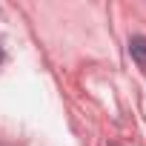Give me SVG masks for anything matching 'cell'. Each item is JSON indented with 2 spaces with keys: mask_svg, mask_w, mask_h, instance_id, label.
Returning <instances> with one entry per match:
<instances>
[{
  "mask_svg": "<svg viewBox=\"0 0 146 146\" xmlns=\"http://www.w3.org/2000/svg\"><path fill=\"white\" fill-rule=\"evenodd\" d=\"M129 52H132V57H135V63L146 72V37H132L129 40Z\"/></svg>",
  "mask_w": 146,
  "mask_h": 146,
  "instance_id": "1",
  "label": "cell"
},
{
  "mask_svg": "<svg viewBox=\"0 0 146 146\" xmlns=\"http://www.w3.org/2000/svg\"><path fill=\"white\" fill-rule=\"evenodd\" d=\"M0 60H3V46H0Z\"/></svg>",
  "mask_w": 146,
  "mask_h": 146,
  "instance_id": "2",
  "label": "cell"
}]
</instances>
